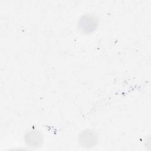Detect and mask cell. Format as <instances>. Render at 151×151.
Masks as SVG:
<instances>
[{"label":"cell","instance_id":"cell-1","mask_svg":"<svg viewBox=\"0 0 151 151\" xmlns=\"http://www.w3.org/2000/svg\"><path fill=\"white\" fill-rule=\"evenodd\" d=\"M77 30L83 35H88L94 32L98 27V19L91 14L82 15L77 22Z\"/></svg>","mask_w":151,"mask_h":151},{"label":"cell","instance_id":"cell-2","mask_svg":"<svg viewBox=\"0 0 151 151\" xmlns=\"http://www.w3.org/2000/svg\"><path fill=\"white\" fill-rule=\"evenodd\" d=\"M77 139L80 147L89 149L97 145L99 141V135L95 130L86 129L79 133Z\"/></svg>","mask_w":151,"mask_h":151},{"label":"cell","instance_id":"cell-3","mask_svg":"<svg viewBox=\"0 0 151 151\" xmlns=\"http://www.w3.org/2000/svg\"><path fill=\"white\" fill-rule=\"evenodd\" d=\"M26 145L31 148H38L43 143L44 137L42 133L36 129L30 130L24 136Z\"/></svg>","mask_w":151,"mask_h":151}]
</instances>
